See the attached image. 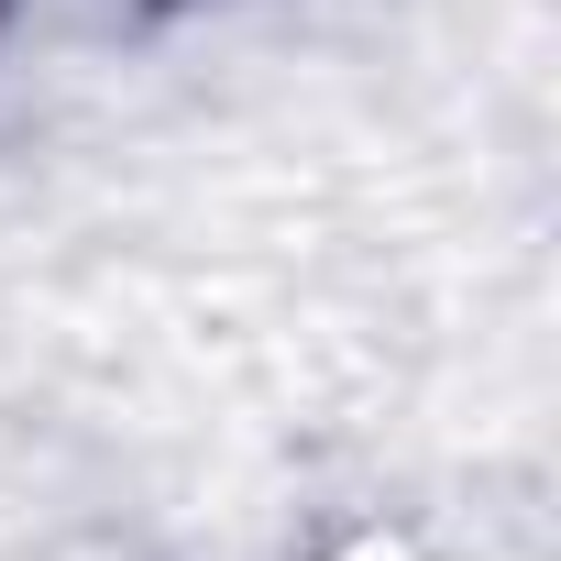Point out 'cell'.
I'll return each mask as SVG.
<instances>
[{"label": "cell", "mask_w": 561, "mask_h": 561, "mask_svg": "<svg viewBox=\"0 0 561 561\" xmlns=\"http://www.w3.org/2000/svg\"><path fill=\"white\" fill-rule=\"evenodd\" d=\"M364 561H386V550H364Z\"/></svg>", "instance_id": "cell-1"}]
</instances>
